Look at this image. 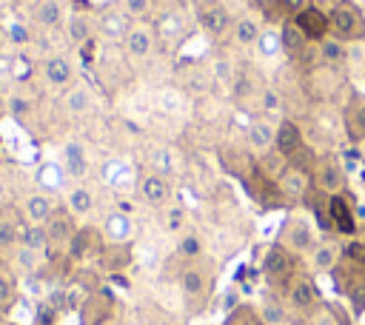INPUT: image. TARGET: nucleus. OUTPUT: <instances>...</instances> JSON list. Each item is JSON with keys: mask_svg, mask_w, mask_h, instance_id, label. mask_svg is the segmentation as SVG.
Segmentation results:
<instances>
[{"mask_svg": "<svg viewBox=\"0 0 365 325\" xmlns=\"http://www.w3.org/2000/svg\"><path fill=\"white\" fill-rule=\"evenodd\" d=\"M46 228V237H48V245H68V239L74 237L77 225H74V214L68 208H54V214L43 222Z\"/></svg>", "mask_w": 365, "mask_h": 325, "instance_id": "nucleus-13", "label": "nucleus"}, {"mask_svg": "<svg viewBox=\"0 0 365 325\" xmlns=\"http://www.w3.org/2000/svg\"><path fill=\"white\" fill-rule=\"evenodd\" d=\"M274 140H277V125H271L268 120H257L248 125V145L259 154L271 151L274 148Z\"/></svg>", "mask_w": 365, "mask_h": 325, "instance_id": "nucleus-27", "label": "nucleus"}, {"mask_svg": "<svg viewBox=\"0 0 365 325\" xmlns=\"http://www.w3.org/2000/svg\"><path fill=\"white\" fill-rule=\"evenodd\" d=\"M259 103H262V111H268V114H277L279 111V97H277L274 88H262L259 91Z\"/></svg>", "mask_w": 365, "mask_h": 325, "instance_id": "nucleus-47", "label": "nucleus"}, {"mask_svg": "<svg viewBox=\"0 0 365 325\" xmlns=\"http://www.w3.org/2000/svg\"><path fill=\"white\" fill-rule=\"evenodd\" d=\"M123 48H125V54L128 57H134V60H145V57H151V51H154V31L148 29V26H131L128 31H125V37H123Z\"/></svg>", "mask_w": 365, "mask_h": 325, "instance_id": "nucleus-16", "label": "nucleus"}, {"mask_svg": "<svg viewBox=\"0 0 365 325\" xmlns=\"http://www.w3.org/2000/svg\"><path fill=\"white\" fill-rule=\"evenodd\" d=\"M279 43H282V51L285 57H291L294 63H302L311 57V40L297 29L294 20H285L279 26Z\"/></svg>", "mask_w": 365, "mask_h": 325, "instance_id": "nucleus-12", "label": "nucleus"}, {"mask_svg": "<svg viewBox=\"0 0 365 325\" xmlns=\"http://www.w3.org/2000/svg\"><path fill=\"white\" fill-rule=\"evenodd\" d=\"M97 259H100V268L106 274H120L131 265V245L128 242H108V245H103Z\"/></svg>", "mask_w": 365, "mask_h": 325, "instance_id": "nucleus-18", "label": "nucleus"}, {"mask_svg": "<svg viewBox=\"0 0 365 325\" xmlns=\"http://www.w3.org/2000/svg\"><path fill=\"white\" fill-rule=\"evenodd\" d=\"M91 91H88V86H83V83H74L68 91H66V97H63V108L71 114V117H83V114H88L91 111Z\"/></svg>", "mask_w": 365, "mask_h": 325, "instance_id": "nucleus-26", "label": "nucleus"}, {"mask_svg": "<svg viewBox=\"0 0 365 325\" xmlns=\"http://www.w3.org/2000/svg\"><path fill=\"white\" fill-rule=\"evenodd\" d=\"M54 200L46 194V191H34V194H29L26 200H23V214H26V220L29 222H34V225H43L51 214H54Z\"/></svg>", "mask_w": 365, "mask_h": 325, "instance_id": "nucleus-22", "label": "nucleus"}, {"mask_svg": "<svg viewBox=\"0 0 365 325\" xmlns=\"http://www.w3.org/2000/svg\"><path fill=\"white\" fill-rule=\"evenodd\" d=\"M359 151H362V160H365V143H359Z\"/></svg>", "mask_w": 365, "mask_h": 325, "instance_id": "nucleus-53", "label": "nucleus"}, {"mask_svg": "<svg viewBox=\"0 0 365 325\" xmlns=\"http://www.w3.org/2000/svg\"><path fill=\"white\" fill-rule=\"evenodd\" d=\"M182 105H185V97H182L180 88H174V86H163V88L157 91V108H160L163 114H180Z\"/></svg>", "mask_w": 365, "mask_h": 325, "instance_id": "nucleus-32", "label": "nucleus"}, {"mask_svg": "<svg viewBox=\"0 0 365 325\" xmlns=\"http://www.w3.org/2000/svg\"><path fill=\"white\" fill-rule=\"evenodd\" d=\"M314 325H339V319H336V314L331 308H322V311H317Z\"/></svg>", "mask_w": 365, "mask_h": 325, "instance_id": "nucleus-50", "label": "nucleus"}, {"mask_svg": "<svg viewBox=\"0 0 365 325\" xmlns=\"http://www.w3.org/2000/svg\"><path fill=\"white\" fill-rule=\"evenodd\" d=\"M319 57L325 60V66H339V63H345V57H348V51H345V43L342 40H331V37H325L322 43H319Z\"/></svg>", "mask_w": 365, "mask_h": 325, "instance_id": "nucleus-35", "label": "nucleus"}, {"mask_svg": "<svg viewBox=\"0 0 365 325\" xmlns=\"http://www.w3.org/2000/svg\"><path fill=\"white\" fill-rule=\"evenodd\" d=\"M34 180H37V185H40L46 194H51V191H63V188H66L68 174H66L63 162L48 160V162H40V168L34 171Z\"/></svg>", "mask_w": 365, "mask_h": 325, "instance_id": "nucleus-23", "label": "nucleus"}, {"mask_svg": "<svg viewBox=\"0 0 365 325\" xmlns=\"http://www.w3.org/2000/svg\"><path fill=\"white\" fill-rule=\"evenodd\" d=\"M34 23L43 29L66 26V3L63 0H40L34 11Z\"/></svg>", "mask_w": 365, "mask_h": 325, "instance_id": "nucleus-25", "label": "nucleus"}, {"mask_svg": "<svg viewBox=\"0 0 365 325\" xmlns=\"http://www.w3.org/2000/svg\"><path fill=\"white\" fill-rule=\"evenodd\" d=\"M311 180L317 185V191L322 194H342L345 185H348V177H345V168L342 162L334 157V154H322L314 160L311 165Z\"/></svg>", "mask_w": 365, "mask_h": 325, "instance_id": "nucleus-2", "label": "nucleus"}, {"mask_svg": "<svg viewBox=\"0 0 365 325\" xmlns=\"http://www.w3.org/2000/svg\"><path fill=\"white\" fill-rule=\"evenodd\" d=\"M282 245H285L288 251H294V254L314 251L317 237H314L311 222H308V220H302V217L288 220V222H285V228H282Z\"/></svg>", "mask_w": 365, "mask_h": 325, "instance_id": "nucleus-9", "label": "nucleus"}, {"mask_svg": "<svg viewBox=\"0 0 365 325\" xmlns=\"http://www.w3.org/2000/svg\"><path fill=\"white\" fill-rule=\"evenodd\" d=\"M14 296H17V282H14V277L0 268V308H9V305L14 302Z\"/></svg>", "mask_w": 365, "mask_h": 325, "instance_id": "nucleus-41", "label": "nucleus"}, {"mask_svg": "<svg viewBox=\"0 0 365 325\" xmlns=\"http://www.w3.org/2000/svg\"><path fill=\"white\" fill-rule=\"evenodd\" d=\"M103 251V231L97 228H77L74 237L66 245V254L71 262H83L88 257H100Z\"/></svg>", "mask_w": 365, "mask_h": 325, "instance_id": "nucleus-7", "label": "nucleus"}, {"mask_svg": "<svg viewBox=\"0 0 365 325\" xmlns=\"http://www.w3.org/2000/svg\"><path fill=\"white\" fill-rule=\"evenodd\" d=\"M259 314H262V319H265V322H279V319H282V311H279L274 302H265Z\"/></svg>", "mask_w": 365, "mask_h": 325, "instance_id": "nucleus-51", "label": "nucleus"}, {"mask_svg": "<svg viewBox=\"0 0 365 325\" xmlns=\"http://www.w3.org/2000/svg\"><path fill=\"white\" fill-rule=\"evenodd\" d=\"M251 6L259 9L265 17H277V14H282V11H279V0H251Z\"/></svg>", "mask_w": 365, "mask_h": 325, "instance_id": "nucleus-49", "label": "nucleus"}, {"mask_svg": "<svg viewBox=\"0 0 365 325\" xmlns=\"http://www.w3.org/2000/svg\"><path fill=\"white\" fill-rule=\"evenodd\" d=\"M288 302L297 308V311H314L317 302H319V291L314 285V279L308 277H294L288 282Z\"/></svg>", "mask_w": 365, "mask_h": 325, "instance_id": "nucleus-17", "label": "nucleus"}, {"mask_svg": "<svg viewBox=\"0 0 365 325\" xmlns=\"http://www.w3.org/2000/svg\"><path fill=\"white\" fill-rule=\"evenodd\" d=\"M342 257L348 262H356V265H365V242H348L342 248Z\"/></svg>", "mask_w": 365, "mask_h": 325, "instance_id": "nucleus-46", "label": "nucleus"}, {"mask_svg": "<svg viewBox=\"0 0 365 325\" xmlns=\"http://www.w3.org/2000/svg\"><path fill=\"white\" fill-rule=\"evenodd\" d=\"M294 268H297V259H294V251H288L282 242L271 245L262 257V274L271 285H285L294 279Z\"/></svg>", "mask_w": 365, "mask_h": 325, "instance_id": "nucleus-3", "label": "nucleus"}, {"mask_svg": "<svg viewBox=\"0 0 365 325\" xmlns=\"http://www.w3.org/2000/svg\"><path fill=\"white\" fill-rule=\"evenodd\" d=\"M111 314H114V299L106 291H88L77 308L80 325H103L111 319Z\"/></svg>", "mask_w": 365, "mask_h": 325, "instance_id": "nucleus-5", "label": "nucleus"}, {"mask_svg": "<svg viewBox=\"0 0 365 325\" xmlns=\"http://www.w3.org/2000/svg\"><path fill=\"white\" fill-rule=\"evenodd\" d=\"M314 180H311V171L297 165V162H288L279 174H277V188H279V197L285 200H302L308 197Z\"/></svg>", "mask_w": 365, "mask_h": 325, "instance_id": "nucleus-4", "label": "nucleus"}, {"mask_svg": "<svg viewBox=\"0 0 365 325\" xmlns=\"http://www.w3.org/2000/svg\"><path fill=\"white\" fill-rule=\"evenodd\" d=\"M180 285H182V294L188 302H202L208 296V274L200 268V265H188L180 277Z\"/></svg>", "mask_w": 365, "mask_h": 325, "instance_id": "nucleus-19", "label": "nucleus"}, {"mask_svg": "<svg viewBox=\"0 0 365 325\" xmlns=\"http://www.w3.org/2000/svg\"><path fill=\"white\" fill-rule=\"evenodd\" d=\"M328 220H331V228L351 237L356 234V217H354V205L345 194H328Z\"/></svg>", "mask_w": 365, "mask_h": 325, "instance_id": "nucleus-10", "label": "nucleus"}, {"mask_svg": "<svg viewBox=\"0 0 365 325\" xmlns=\"http://www.w3.org/2000/svg\"><path fill=\"white\" fill-rule=\"evenodd\" d=\"M257 48L262 57H274L282 51V43H279V31H262L259 40H257Z\"/></svg>", "mask_w": 365, "mask_h": 325, "instance_id": "nucleus-39", "label": "nucleus"}, {"mask_svg": "<svg viewBox=\"0 0 365 325\" xmlns=\"http://www.w3.org/2000/svg\"><path fill=\"white\" fill-rule=\"evenodd\" d=\"M91 20H88V14H83V11H74V14H68L66 17V37L71 40V43H88L91 40Z\"/></svg>", "mask_w": 365, "mask_h": 325, "instance_id": "nucleus-30", "label": "nucleus"}, {"mask_svg": "<svg viewBox=\"0 0 365 325\" xmlns=\"http://www.w3.org/2000/svg\"><path fill=\"white\" fill-rule=\"evenodd\" d=\"M259 34H262V29H259L251 17H240V20H234V37H237L240 46H257Z\"/></svg>", "mask_w": 365, "mask_h": 325, "instance_id": "nucleus-33", "label": "nucleus"}, {"mask_svg": "<svg viewBox=\"0 0 365 325\" xmlns=\"http://www.w3.org/2000/svg\"><path fill=\"white\" fill-rule=\"evenodd\" d=\"M222 325H265V319H262V314H259L254 305L240 302V305H234V308L228 311V316H225Z\"/></svg>", "mask_w": 365, "mask_h": 325, "instance_id": "nucleus-31", "label": "nucleus"}, {"mask_svg": "<svg viewBox=\"0 0 365 325\" xmlns=\"http://www.w3.org/2000/svg\"><path fill=\"white\" fill-rule=\"evenodd\" d=\"M20 239H23V245H29V248H37V251H43V248L48 245L46 228H43V225H34V222H29V225L20 231Z\"/></svg>", "mask_w": 365, "mask_h": 325, "instance_id": "nucleus-36", "label": "nucleus"}, {"mask_svg": "<svg viewBox=\"0 0 365 325\" xmlns=\"http://www.w3.org/2000/svg\"><path fill=\"white\" fill-rule=\"evenodd\" d=\"M131 234H134V222H131L128 214L114 211V214L106 217V222H103V237L106 239H111V242H128Z\"/></svg>", "mask_w": 365, "mask_h": 325, "instance_id": "nucleus-24", "label": "nucleus"}, {"mask_svg": "<svg viewBox=\"0 0 365 325\" xmlns=\"http://www.w3.org/2000/svg\"><path fill=\"white\" fill-rule=\"evenodd\" d=\"M339 3H345V0H314V6H319V9H322V11H328V14H331Z\"/></svg>", "mask_w": 365, "mask_h": 325, "instance_id": "nucleus-52", "label": "nucleus"}, {"mask_svg": "<svg viewBox=\"0 0 365 325\" xmlns=\"http://www.w3.org/2000/svg\"><path fill=\"white\" fill-rule=\"evenodd\" d=\"M308 6H314V0H279V11L282 14H299L302 9H308Z\"/></svg>", "mask_w": 365, "mask_h": 325, "instance_id": "nucleus-48", "label": "nucleus"}, {"mask_svg": "<svg viewBox=\"0 0 365 325\" xmlns=\"http://www.w3.org/2000/svg\"><path fill=\"white\" fill-rule=\"evenodd\" d=\"M123 11L128 17H134V20H140V17H145L151 11V0H123Z\"/></svg>", "mask_w": 365, "mask_h": 325, "instance_id": "nucleus-45", "label": "nucleus"}, {"mask_svg": "<svg viewBox=\"0 0 365 325\" xmlns=\"http://www.w3.org/2000/svg\"><path fill=\"white\" fill-rule=\"evenodd\" d=\"M328 17H331V34L336 40H342V43H359V40H365V14H362L359 6H354V3L345 0Z\"/></svg>", "mask_w": 365, "mask_h": 325, "instance_id": "nucleus-1", "label": "nucleus"}, {"mask_svg": "<svg viewBox=\"0 0 365 325\" xmlns=\"http://www.w3.org/2000/svg\"><path fill=\"white\" fill-rule=\"evenodd\" d=\"M254 91H257V88H254V80H251L248 74H237V77H234V97H237V100H248Z\"/></svg>", "mask_w": 365, "mask_h": 325, "instance_id": "nucleus-44", "label": "nucleus"}, {"mask_svg": "<svg viewBox=\"0 0 365 325\" xmlns=\"http://www.w3.org/2000/svg\"><path fill=\"white\" fill-rule=\"evenodd\" d=\"M345 128L354 143H365V97L362 94H351L345 105Z\"/></svg>", "mask_w": 365, "mask_h": 325, "instance_id": "nucleus-21", "label": "nucleus"}, {"mask_svg": "<svg viewBox=\"0 0 365 325\" xmlns=\"http://www.w3.org/2000/svg\"><path fill=\"white\" fill-rule=\"evenodd\" d=\"M40 68H43V80H46L48 86H54V88H63V86H68V83L74 80V68H71V63H68L63 54L46 57Z\"/></svg>", "mask_w": 365, "mask_h": 325, "instance_id": "nucleus-20", "label": "nucleus"}, {"mask_svg": "<svg viewBox=\"0 0 365 325\" xmlns=\"http://www.w3.org/2000/svg\"><path fill=\"white\" fill-rule=\"evenodd\" d=\"M100 29H103V34H108V37H125V31L131 29L128 26V20H125V11H108V14H103V20H100Z\"/></svg>", "mask_w": 365, "mask_h": 325, "instance_id": "nucleus-34", "label": "nucleus"}, {"mask_svg": "<svg viewBox=\"0 0 365 325\" xmlns=\"http://www.w3.org/2000/svg\"><path fill=\"white\" fill-rule=\"evenodd\" d=\"M60 162L66 168V174L71 180H83L86 171H88V151L80 140H66L63 143V151H60Z\"/></svg>", "mask_w": 365, "mask_h": 325, "instance_id": "nucleus-14", "label": "nucleus"}, {"mask_svg": "<svg viewBox=\"0 0 365 325\" xmlns=\"http://www.w3.org/2000/svg\"><path fill=\"white\" fill-rule=\"evenodd\" d=\"M274 148H277L288 162H299V154H305V140H302V131H299V125H297L294 120L277 123Z\"/></svg>", "mask_w": 365, "mask_h": 325, "instance_id": "nucleus-8", "label": "nucleus"}, {"mask_svg": "<svg viewBox=\"0 0 365 325\" xmlns=\"http://www.w3.org/2000/svg\"><path fill=\"white\" fill-rule=\"evenodd\" d=\"M177 254L182 257V259H200L202 257V239L197 237V234H185V237H180V242H177Z\"/></svg>", "mask_w": 365, "mask_h": 325, "instance_id": "nucleus-37", "label": "nucleus"}, {"mask_svg": "<svg viewBox=\"0 0 365 325\" xmlns=\"http://www.w3.org/2000/svg\"><path fill=\"white\" fill-rule=\"evenodd\" d=\"M140 197H143L148 205H154V208L165 205L168 197H171V185H168L165 174H160V171H145V174L140 177Z\"/></svg>", "mask_w": 365, "mask_h": 325, "instance_id": "nucleus-15", "label": "nucleus"}, {"mask_svg": "<svg viewBox=\"0 0 365 325\" xmlns=\"http://www.w3.org/2000/svg\"><path fill=\"white\" fill-rule=\"evenodd\" d=\"M182 225H185V211H182L180 205L165 208V214H163V228H165L168 234H177V231H182Z\"/></svg>", "mask_w": 365, "mask_h": 325, "instance_id": "nucleus-40", "label": "nucleus"}, {"mask_svg": "<svg viewBox=\"0 0 365 325\" xmlns=\"http://www.w3.org/2000/svg\"><path fill=\"white\" fill-rule=\"evenodd\" d=\"M339 259H342V245L336 242H317L311 251V262L317 271H334Z\"/></svg>", "mask_w": 365, "mask_h": 325, "instance_id": "nucleus-28", "label": "nucleus"}, {"mask_svg": "<svg viewBox=\"0 0 365 325\" xmlns=\"http://www.w3.org/2000/svg\"><path fill=\"white\" fill-rule=\"evenodd\" d=\"M66 208L74 214V217H86L91 208H94V194L86 188V185H74L66 191Z\"/></svg>", "mask_w": 365, "mask_h": 325, "instance_id": "nucleus-29", "label": "nucleus"}, {"mask_svg": "<svg viewBox=\"0 0 365 325\" xmlns=\"http://www.w3.org/2000/svg\"><path fill=\"white\" fill-rule=\"evenodd\" d=\"M291 20L297 23V29H299L311 43H322V40L328 37V31H331V17H328V11H322L319 6H308V9H302L299 14H294Z\"/></svg>", "mask_w": 365, "mask_h": 325, "instance_id": "nucleus-6", "label": "nucleus"}, {"mask_svg": "<svg viewBox=\"0 0 365 325\" xmlns=\"http://www.w3.org/2000/svg\"><path fill=\"white\" fill-rule=\"evenodd\" d=\"M17 262H20L23 271H34V268L40 265V251H37V248H29V245L20 242V248H17Z\"/></svg>", "mask_w": 365, "mask_h": 325, "instance_id": "nucleus-42", "label": "nucleus"}, {"mask_svg": "<svg viewBox=\"0 0 365 325\" xmlns=\"http://www.w3.org/2000/svg\"><path fill=\"white\" fill-rule=\"evenodd\" d=\"M211 71H214V77H217V80H222V83H234V77H237V68L231 66V60H228V57H217Z\"/></svg>", "mask_w": 365, "mask_h": 325, "instance_id": "nucleus-43", "label": "nucleus"}, {"mask_svg": "<svg viewBox=\"0 0 365 325\" xmlns=\"http://www.w3.org/2000/svg\"><path fill=\"white\" fill-rule=\"evenodd\" d=\"M200 26H202V31H205L208 37H222V34H228V31L234 29V17L225 11L222 3L208 0V3L200 9Z\"/></svg>", "mask_w": 365, "mask_h": 325, "instance_id": "nucleus-11", "label": "nucleus"}, {"mask_svg": "<svg viewBox=\"0 0 365 325\" xmlns=\"http://www.w3.org/2000/svg\"><path fill=\"white\" fill-rule=\"evenodd\" d=\"M17 239H20V225L14 222V217L0 214V245L9 248V245H14Z\"/></svg>", "mask_w": 365, "mask_h": 325, "instance_id": "nucleus-38", "label": "nucleus"}]
</instances>
